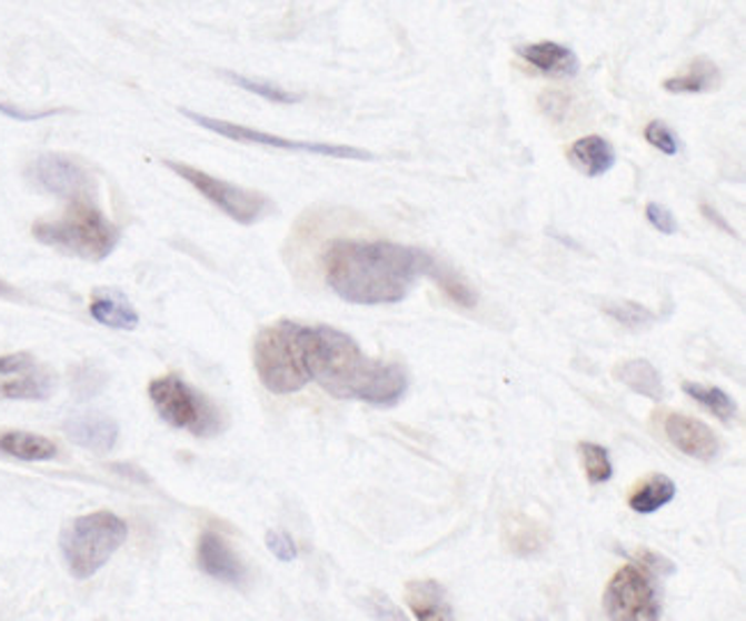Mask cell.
<instances>
[{
  "label": "cell",
  "mask_w": 746,
  "mask_h": 621,
  "mask_svg": "<svg viewBox=\"0 0 746 621\" xmlns=\"http://www.w3.org/2000/svg\"><path fill=\"white\" fill-rule=\"evenodd\" d=\"M700 213H703V216L707 218V221H709V223H713L715 228H719L722 232H726L728 237H737L735 228H733V226H730V223L726 221V218H724V216H722V213H719V211H717V209H715L713 204H707V202H703V204H700Z\"/></svg>",
  "instance_id": "cell-36"
},
{
  "label": "cell",
  "mask_w": 746,
  "mask_h": 621,
  "mask_svg": "<svg viewBox=\"0 0 746 621\" xmlns=\"http://www.w3.org/2000/svg\"><path fill=\"white\" fill-rule=\"evenodd\" d=\"M504 537H506V543H508L510 551L517 553V555L536 553L547 541L545 530L536 521H530L521 514L508 517V521L504 525Z\"/></svg>",
  "instance_id": "cell-24"
},
{
  "label": "cell",
  "mask_w": 746,
  "mask_h": 621,
  "mask_svg": "<svg viewBox=\"0 0 746 621\" xmlns=\"http://www.w3.org/2000/svg\"><path fill=\"white\" fill-rule=\"evenodd\" d=\"M664 433L675 450H680L692 459L713 461L719 454L717 433L692 415L668 413L664 418Z\"/></svg>",
  "instance_id": "cell-11"
},
{
  "label": "cell",
  "mask_w": 746,
  "mask_h": 621,
  "mask_svg": "<svg viewBox=\"0 0 746 621\" xmlns=\"http://www.w3.org/2000/svg\"><path fill=\"white\" fill-rule=\"evenodd\" d=\"M308 325L280 319L258 333L253 344V364L262 385L273 394H292L310 383Z\"/></svg>",
  "instance_id": "cell-3"
},
{
  "label": "cell",
  "mask_w": 746,
  "mask_h": 621,
  "mask_svg": "<svg viewBox=\"0 0 746 621\" xmlns=\"http://www.w3.org/2000/svg\"><path fill=\"white\" fill-rule=\"evenodd\" d=\"M577 452L590 484H604L614 478V465L607 448L584 441L577 445Z\"/></svg>",
  "instance_id": "cell-25"
},
{
  "label": "cell",
  "mask_w": 746,
  "mask_h": 621,
  "mask_svg": "<svg viewBox=\"0 0 746 621\" xmlns=\"http://www.w3.org/2000/svg\"><path fill=\"white\" fill-rule=\"evenodd\" d=\"M163 166L177 177H182L191 189H196L205 200L221 209L230 221L239 226H256L271 209V200L260 191L237 187L232 181L219 179L182 161H163Z\"/></svg>",
  "instance_id": "cell-7"
},
{
  "label": "cell",
  "mask_w": 746,
  "mask_h": 621,
  "mask_svg": "<svg viewBox=\"0 0 746 621\" xmlns=\"http://www.w3.org/2000/svg\"><path fill=\"white\" fill-rule=\"evenodd\" d=\"M675 493H678V487H675V482L670 478H666V474H650V478L638 487L636 491H631L629 495V507L631 511H636V514H655V511H659L662 507H666Z\"/></svg>",
  "instance_id": "cell-21"
},
{
  "label": "cell",
  "mask_w": 746,
  "mask_h": 621,
  "mask_svg": "<svg viewBox=\"0 0 746 621\" xmlns=\"http://www.w3.org/2000/svg\"><path fill=\"white\" fill-rule=\"evenodd\" d=\"M425 278H430L432 282H437V287L457 306L467 308V310H474L478 306V294L474 291V287L461 280L459 273H455L448 264L430 258L428 269H425Z\"/></svg>",
  "instance_id": "cell-22"
},
{
  "label": "cell",
  "mask_w": 746,
  "mask_h": 621,
  "mask_svg": "<svg viewBox=\"0 0 746 621\" xmlns=\"http://www.w3.org/2000/svg\"><path fill=\"white\" fill-rule=\"evenodd\" d=\"M72 388L79 399H90L103 390V374L90 364L77 368L72 374Z\"/></svg>",
  "instance_id": "cell-30"
},
{
  "label": "cell",
  "mask_w": 746,
  "mask_h": 621,
  "mask_svg": "<svg viewBox=\"0 0 746 621\" xmlns=\"http://www.w3.org/2000/svg\"><path fill=\"white\" fill-rule=\"evenodd\" d=\"M604 612L614 621H655L662 617V599L650 573L627 564L616 571L604 592Z\"/></svg>",
  "instance_id": "cell-9"
},
{
  "label": "cell",
  "mask_w": 746,
  "mask_h": 621,
  "mask_svg": "<svg viewBox=\"0 0 746 621\" xmlns=\"http://www.w3.org/2000/svg\"><path fill=\"white\" fill-rule=\"evenodd\" d=\"M567 159L586 177L597 179L616 166V150L601 136H586L567 148Z\"/></svg>",
  "instance_id": "cell-15"
},
{
  "label": "cell",
  "mask_w": 746,
  "mask_h": 621,
  "mask_svg": "<svg viewBox=\"0 0 746 621\" xmlns=\"http://www.w3.org/2000/svg\"><path fill=\"white\" fill-rule=\"evenodd\" d=\"M604 312H607L611 319H616L620 325L629 328V331H646V328L655 323V314L648 308L638 306L634 301L609 303L607 308H604Z\"/></svg>",
  "instance_id": "cell-27"
},
{
  "label": "cell",
  "mask_w": 746,
  "mask_h": 621,
  "mask_svg": "<svg viewBox=\"0 0 746 621\" xmlns=\"http://www.w3.org/2000/svg\"><path fill=\"white\" fill-rule=\"evenodd\" d=\"M51 390H53V379L40 372H32L23 379L0 385V394H6L10 399H34V401L47 399Z\"/></svg>",
  "instance_id": "cell-26"
},
{
  "label": "cell",
  "mask_w": 746,
  "mask_h": 621,
  "mask_svg": "<svg viewBox=\"0 0 746 621\" xmlns=\"http://www.w3.org/2000/svg\"><path fill=\"white\" fill-rule=\"evenodd\" d=\"M719 83V67L705 58L689 64L685 74L664 81V90L670 94H703L715 90Z\"/></svg>",
  "instance_id": "cell-20"
},
{
  "label": "cell",
  "mask_w": 746,
  "mask_h": 621,
  "mask_svg": "<svg viewBox=\"0 0 746 621\" xmlns=\"http://www.w3.org/2000/svg\"><path fill=\"white\" fill-rule=\"evenodd\" d=\"M185 118L196 122L198 127L219 133L223 138H230L235 142H248V144H260V148H271V150H286V152H304V154H317V157H331V159H342V161H372L375 154L361 150V148H349V144H331V142H310V140H290L276 133H267L260 129L251 127H241L235 122L217 120V118H207L193 111H187L182 108L180 111Z\"/></svg>",
  "instance_id": "cell-8"
},
{
  "label": "cell",
  "mask_w": 746,
  "mask_h": 621,
  "mask_svg": "<svg viewBox=\"0 0 746 621\" xmlns=\"http://www.w3.org/2000/svg\"><path fill=\"white\" fill-rule=\"evenodd\" d=\"M90 314L97 323L116 328V331H136L140 319L122 291L97 289L90 301Z\"/></svg>",
  "instance_id": "cell-17"
},
{
  "label": "cell",
  "mask_w": 746,
  "mask_h": 621,
  "mask_svg": "<svg viewBox=\"0 0 746 621\" xmlns=\"http://www.w3.org/2000/svg\"><path fill=\"white\" fill-rule=\"evenodd\" d=\"M148 394L159 418L172 429H185L196 438H211L223 431L221 411L177 374L150 381Z\"/></svg>",
  "instance_id": "cell-6"
},
{
  "label": "cell",
  "mask_w": 746,
  "mask_h": 621,
  "mask_svg": "<svg viewBox=\"0 0 746 621\" xmlns=\"http://www.w3.org/2000/svg\"><path fill=\"white\" fill-rule=\"evenodd\" d=\"M62 429L69 435V441L92 452H111L120 438L118 422L101 413L74 415L62 424Z\"/></svg>",
  "instance_id": "cell-13"
},
{
  "label": "cell",
  "mask_w": 746,
  "mask_h": 621,
  "mask_svg": "<svg viewBox=\"0 0 746 621\" xmlns=\"http://www.w3.org/2000/svg\"><path fill=\"white\" fill-rule=\"evenodd\" d=\"M28 179L34 189L67 202L97 198V181L92 174L64 154H40L28 166Z\"/></svg>",
  "instance_id": "cell-10"
},
{
  "label": "cell",
  "mask_w": 746,
  "mask_h": 621,
  "mask_svg": "<svg viewBox=\"0 0 746 621\" xmlns=\"http://www.w3.org/2000/svg\"><path fill=\"white\" fill-rule=\"evenodd\" d=\"M32 237L44 246H53L74 258L101 262L120 243V228L111 223L95 200L69 202L58 221H38Z\"/></svg>",
  "instance_id": "cell-4"
},
{
  "label": "cell",
  "mask_w": 746,
  "mask_h": 621,
  "mask_svg": "<svg viewBox=\"0 0 746 621\" xmlns=\"http://www.w3.org/2000/svg\"><path fill=\"white\" fill-rule=\"evenodd\" d=\"M683 390H685L687 397H692L694 401H698V404L705 411H709L715 418H719L724 424H733L739 418L737 401L726 390H722V388L685 381Z\"/></svg>",
  "instance_id": "cell-23"
},
{
  "label": "cell",
  "mask_w": 746,
  "mask_h": 621,
  "mask_svg": "<svg viewBox=\"0 0 746 621\" xmlns=\"http://www.w3.org/2000/svg\"><path fill=\"white\" fill-rule=\"evenodd\" d=\"M430 258L405 243L338 239L325 252V278L351 306H394L407 299Z\"/></svg>",
  "instance_id": "cell-1"
},
{
  "label": "cell",
  "mask_w": 746,
  "mask_h": 621,
  "mask_svg": "<svg viewBox=\"0 0 746 621\" xmlns=\"http://www.w3.org/2000/svg\"><path fill=\"white\" fill-rule=\"evenodd\" d=\"M0 297L12 299V297H17V289L12 284H8L6 280H0Z\"/></svg>",
  "instance_id": "cell-37"
},
{
  "label": "cell",
  "mask_w": 746,
  "mask_h": 621,
  "mask_svg": "<svg viewBox=\"0 0 746 621\" xmlns=\"http://www.w3.org/2000/svg\"><path fill=\"white\" fill-rule=\"evenodd\" d=\"M237 88L246 90V92H251V94H258L267 101H273V103H299L304 97L301 94H295V92H288V90H282L269 81H260V79H251V77H241V74H232V71H228L226 74Z\"/></svg>",
  "instance_id": "cell-28"
},
{
  "label": "cell",
  "mask_w": 746,
  "mask_h": 621,
  "mask_svg": "<svg viewBox=\"0 0 746 621\" xmlns=\"http://www.w3.org/2000/svg\"><path fill=\"white\" fill-rule=\"evenodd\" d=\"M196 560H198V567H200L202 573H207L209 578H215L223 584L241 588V584H246V580H248L246 567L235 555V551L228 545V541L217 532H202L200 534L198 548H196Z\"/></svg>",
  "instance_id": "cell-12"
},
{
  "label": "cell",
  "mask_w": 746,
  "mask_h": 621,
  "mask_svg": "<svg viewBox=\"0 0 746 621\" xmlns=\"http://www.w3.org/2000/svg\"><path fill=\"white\" fill-rule=\"evenodd\" d=\"M517 53L545 77H575L579 71L577 53L558 42L524 44L517 49Z\"/></svg>",
  "instance_id": "cell-14"
},
{
  "label": "cell",
  "mask_w": 746,
  "mask_h": 621,
  "mask_svg": "<svg viewBox=\"0 0 746 621\" xmlns=\"http://www.w3.org/2000/svg\"><path fill=\"white\" fill-rule=\"evenodd\" d=\"M405 601L418 621H446L452 617L446 592L435 580L407 582Z\"/></svg>",
  "instance_id": "cell-16"
},
{
  "label": "cell",
  "mask_w": 746,
  "mask_h": 621,
  "mask_svg": "<svg viewBox=\"0 0 746 621\" xmlns=\"http://www.w3.org/2000/svg\"><path fill=\"white\" fill-rule=\"evenodd\" d=\"M636 562H638V567H644L648 573H657V575H670L673 571H675V564L670 562V560H666L664 555H659V553H653V551H646V548H644V551H638L636 555Z\"/></svg>",
  "instance_id": "cell-33"
},
{
  "label": "cell",
  "mask_w": 746,
  "mask_h": 621,
  "mask_svg": "<svg viewBox=\"0 0 746 621\" xmlns=\"http://www.w3.org/2000/svg\"><path fill=\"white\" fill-rule=\"evenodd\" d=\"M644 136H646L648 144H653V148L659 150L662 154L675 157V154L680 152V140H678V136H675L673 129H670L666 122H662V120H653V122L646 127Z\"/></svg>",
  "instance_id": "cell-29"
},
{
  "label": "cell",
  "mask_w": 746,
  "mask_h": 621,
  "mask_svg": "<svg viewBox=\"0 0 746 621\" xmlns=\"http://www.w3.org/2000/svg\"><path fill=\"white\" fill-rule=\"evenodd\" d=\"M306 362L310 381L329 394L377 409L400 404L409 388L402 364L368 358L357 340L331 325H308Z\"/></svg>",
  "instance_id": "cell-2"
},
{
  "label": "cell",
  "mask_w": 746,
  "mask_h": 621,
  "mask_svg": "<svg viewBox=\"0 0 746 621\" xmlns=\"http://www.w3.org/2000/svg\"><path fill=\"white\" fill-rule=\"evenodd\" d=\"M58 113H62V111H58V108H53V111H23V108H17V106L0 101V116L12 118L17 122H38V120H44V118H51V116H58Z\"/></svg>",
  "instance_id": "cell-34"
},
{
  "label": "cell",
  "mask_w": 746,
  "mask_h": 621,
  "mask_svg": "<svg viewBox=\"0 0 746 621\" xmlns=\"http://www.w3.org/2000/svg\"><path fill=\"white\" fill-rule=\"evenodd\" d=\"M646 218H648V223L657 230V232H662V234H666V237H673V234H678V221H675V216L666 209V207H662V204H657V202H650L648 207H646Z\"/></svg>",
  "instance_id": "cell-32"
},
{
  "label": "cell",
  "mask_w": 746,
  "mask_h": 621,
  "mask_svg": "<svg viewBox=\"0 0 746 621\" xmlns=\"http://www.w3.org/2000/svg\"><path fill=\"white\" fill-rule=\"evenodd\" d=\"M129 537L127 523L113 511H92L69 523L60 534L64 564L77 580L92 578Z\"/></svg>",
  "instance_id": "cell-5"
},
{
  "label": "cell",
  "mask_w": 746,
  "mask_h": 621,
  "mask_svg": "<svg viewBox=\"0 0 746 621\" xmlns=\"http://www.w3.org/2000/svg\"><path fill=\"white\" fill-rule=\"evenodd\" d=\"M614 377L636 394L648 397L653 401H662V397H664L662 374L650 360H644V358L625 360V362L616 364Z\"/></svg>",
  "instance_id": "cell-18"
},
{
  "label": "cell",
  "mask_w": 746,
  "mask_h": 621,
  "mask_svg": "<svg viewBox=\"0 0 746 621\" xmlns=\"http://www.w3.org/2000/svg\"><path fill=\"white\" fill-rule=\"evenodd\" d=\"M265 541H267V548L273 553L276 560L286 562V564L297 560L299 548H297L295 539H292L288 532H282V530H269L267 537H265Z\"/></svg>",
  "instance_id": "cell-31"
},
{
  "label": "cell",
  "mask_w": 746,
  "mask_h": 621,
  "mask_svg": "<svg viewBox=\"0 0 746 621\" xmlns=\"http://www.w3.org/2000/svg\"><path fill=\"white\" fill-rule=\"evenodd\" d=\"M32 358L28 353H12V355H0V374H19L30 370Z\"/></svg>",
  "instance_id": "cell-35"
},
{
  "label": "cell",
  "mask_w": 746,
  "mask_h": 621,
  "mask_svg": "<svg viewBox=\"0 0 746 621\" xmlns=\"http://www.w3.org/2000/svg\"><path fill=\"white\" fill-rule=\"evenodd\" d=\"M0 452L19 461H51L58 448L49 438L30 431L0 433Z\"/></svg>",
  "instance_id": "cell-19"
}]
</instances>
